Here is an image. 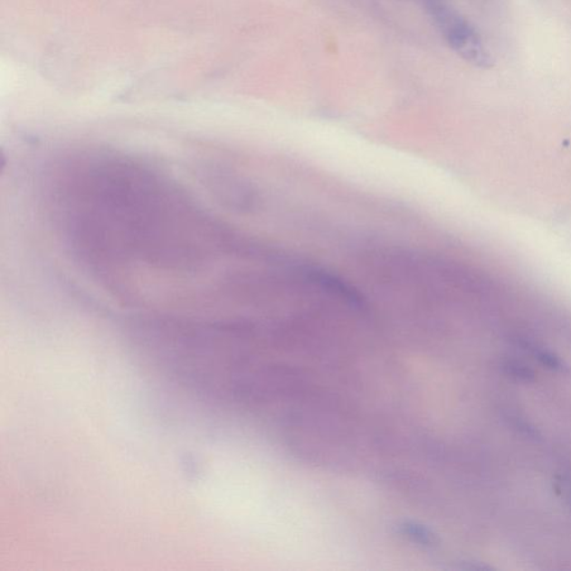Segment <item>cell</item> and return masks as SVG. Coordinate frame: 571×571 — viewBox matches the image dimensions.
Wrapping results in <instances>:
<instances>
[{
  "label": "cell",
  "instance_id": "obj_1",
  "mask_svg": "<svg viewBox=\"0 0 571 571\" xmlns=\"http://www.w3.org/2000/svg\"><path fill=\"white\" fill-rule=\"evenodd\" d=\"M422 2L444 40L459 56L479 69H490L493 64L491 52L481 36L462 16L451 8L445 0Z\"/></svg>",
  "mask_w": 571,
  "mask_h": 571
}]
</instances>
